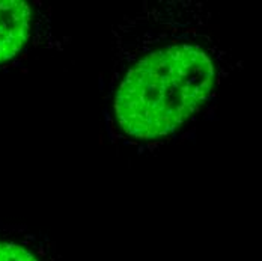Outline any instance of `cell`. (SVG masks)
I'll return each instance as SVG.
<instances>
[{
    "mask_svg": "<svg viewBox=\"0 0 262 261\" xmlns=\"http://www.w3.org/2000/svg\"><path fill=\"white\" fill-rule=\"evenodd\" d=\"M232 70L204 3H142L112 30L103 86L107 139L145 154L185 137L211 112Z\"/></svg>",
    "mask_w": 262,
    "mask_h": 261,
    "instance_id": "6da1fadb",
    "label": "cell"
},
{
    "mask_svg": "<svg viewBox=\"0 0 262 261\" xmlns=\"http://www.w3.org/2000/svg\"><path fill=\"white\" fill-rule=\"evenodd\" d=\"M47 32L41 8L23 0H0V70L14 65Z\"/></svg>",
    "mask_w": 262,
    "mask_h": 261,
    "instance_id": "7a4b0ae2",
    "label": "cell"
},
{
    "mask_svg": "<svg viewBox=\"0 0 262 261\" xmlns=\"http://www.w3.org/2000/svg\"><path fill=\"white\" fill-rule=\"evenodd\" d=\"M0 261H56L48 242L30 232H0Z\"/></svg>",
    "mask_w": 262,
    "mask_h": 261,
    "instance_id": "3957f363",
    "label": "cell"
}]
</instances>
